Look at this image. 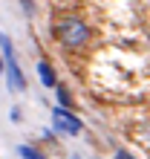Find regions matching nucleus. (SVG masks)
Here are the masks:
<instances>
[{
	"label": "nucleus",
	"mask_w": 150,
	"mask_h": 159,
	"mask_svg": "<svg viewBox=\"0 0 150 159\" xmlns=\"http://www.w3.org/2000/svg\"><path fill=\"white\" fill-rule=\"evenodd\" d=\"M52 32H55V38L67 46V49H78V46H84L87 38H90L87 23L78 20V17H64V20H58L52 26Z\"/></svg>",
	"instance_id": "nucleus-1"
},
{
	"label": "nucleus",
	"mask_w": 150,
	"mask_h": 159,
	"mask_svg": "<svg viewBox=\"0 0 150 159\" xmlns=\"http://www.w3.org/2000/svg\"><path fill=\"white\" fill-rule=\"evenodd\" d=\"M0 49H3V61H6L9 90H15V93L26 90V78H23L20 67H17V58H15V46H12V41H9V35H3V32H0Z\"/></svg>",
	"instance_id": "nucleus-2"
},
{
	"label": "nucleus",
	"mask_w": 150,
	"mask_h": 159,
	"mask_svg": "<svg viewBox=\"0 0 150 159\" xmlns=\"http://www.w3.org/2000/svg\"><path fill=\"white\" fill-rule=\"evenodd\" d=\"M52 127H55V133H67V136H78L81 133V121L64 107L52 110Z\"/></svg>",
	"instance_id": "nucleus-3"
},
{
	"label": "nucleus",
	"mask_w": 150,
	"mask_h": 159,
	"mask_svg": "<svg viewBox=\"0 0 150 159\" xmlns=\"http://www.w3.org/2000/svg\"><path fill=\"white\" fill-rule=\"evenodd\" d=\"M38 75H41L43 87H58V81H55V72H52V67H49L46 61H41V64H38Z\"/></svg>",
	"instance_id": "nucleus-4"
},
{
	"label": "nucleus",
	"mask_w": 150,
	"mask_h": 159,
	"mask_svg": "<svg viewBox=\"0 0 150 159\" xmlns=\"http://www.w3.org/2000/svg\"><path fill=\"white\" fill-rule=\"evenodd\" d=\"M17 153H20V159H46L41 151H35L32 145H20V148H17Z\"/></svg>",
	"instance_id": "nucleus-5"
},
{
	"label": "nucleus",
	"mask_w": 150,
	"mask_h": 159,
	"mask_svg": "<svg viewBox=\"0 0 150 159\" xmlns=\"http://www.w3.org/2000/svg\"><path fill=\"white\" fill-rule=\"evenodd\" d=\"M55 93H58V101H61V107L67 110V107L72 104V96H69V90H67V87H55Z\"/></svg>",
	"instance_id": "nucleus-6"
},
{
	"label": "nucleus",
	"mask_w": 150,
	"mask_h": 159,
	"mask_svg": "<svg viewBox=\"0 0 150 159\" xmlns=\"http://www.w3.org/2000/svg\"><path fill=\"white\" fill-rule=\"evenodd\" d=\"M116 159H133V156H130L127 151H116Z\"/></svg>",
	"instance_id": "nucleus-7"
},
{
	"label": "nucleus",
	"mask_w": 150,
	"mask_h": 159,
	"mask_svg": "<svg viewBox=\"0 0 150 159\" xmlns=\"http://www.w3.org/2000/svg\"><path fill=\"white\" fill-rule=\"evenodd\" d=\"M23 9H26V15H32V0H23Z\"/></svg>",
	"instance_id": "nucleus-8"
},
{
	"label": "nucleus",
	"mask_w": 150,
	"mask_h": 159,
	"mask_svg": "<svg viewBox=\"0 0 150 159\" xmlns=\"http://www.w3.org/2000/svg\"><path fill=\"white\" fill-rule=\"evenodd\" d=\"M3 70H6V61H3V58H0V72H3Z\"/></svg>",
	"instance_id": "nucleus-9"
},
{
	"label": "nucleus",
	"mask_w": 150,
	"mask_h": 159,
	"mask_svg": "<svg viewBox=\"0 0 150 159\" xmlns=\"http://www.w3.org/2000/svg\"><path fill=\"white\" fill-rule=\"evenodd\" d=\"M72 159H81V156H72Z\"/></svg>",
	"instance_id": "nucleus-10"
}]
</instances>
